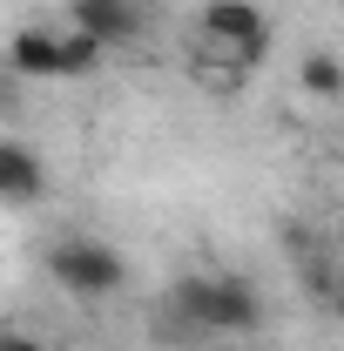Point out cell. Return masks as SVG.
Returning a JSON list of instances; mask_svg holds the SVG:
<instances>
[{
  "label": "cell",
  "mask_w": 344,
  "mask_h": 351,
  "mask_svg": "<svg viewBox=\"0 0 344 351\" xmlns=\"http://www.w3.org/2000/svg\"><path fill=\"white\" fill-rule=\"evenodd\" d=\"M175 317L189 324V331H257L263 324V298L243 284V277H182L175 284Z\"/></svg>",
  "instance_id": "1"
},
{
  "label": "cell",
  "mask_w": 344,
  "mask_h": 351,
  "mask_svg": "<svg viewBox=\"0 0 344 351\" xmlns=\"http://www.w3.org/2000/svg\"><path fill=\"white\" fill-rule=\"evenodd\" d=\"M47 277L61 291H75V298H115L129 284V263L101 237H61V243H47Z\"/></svg>",
  "instance_id": "2"
},
{
  "label": "cell",
  "mask_w": 344,
  "mask_h": 351,
  "mask_svg": "<svg viewBox=\"0 0 344 351\" xmlns=\"http://www.w3.org/2000/svg\"><path fill=\"white\" fill-rule=\"evenodd\" d=\"M68 14H75V27L95 34L101 47L142 41V7H135V0H68Z\"/></svg>",
  "instance_id": "3"
},
{
  "label": "cell",
  "mask_w": 344,
  "mask_h": 351,
  "mask_svg": "<svg viewBox=\"0 0 344 351\" xmlns=\"http://www.w3.org/2000/svg\"><path fill=\"white\" fill-rule=\"evenodd\" d=\"M47 196V162L27 149V142H0V203L27 210Z\"/></svg>",
  "instance_id": "4"
},
{
  "label": "cell",
  "mask_w": 344,
  "mask_h": 351,
  "mask_svg": "<svg viewBox=\"0 0 344 351\" xmlns=\"http://www.w3.org/2000/svg\"><path fill=\"white\" fill-rule=\"evenodd\" d=\"M7 61H14V75L61 82V34H47V27H21V34H14V47H7Z\"/></svg>",
  "instance_id": "5"
},
{
  "label": "cell",
  "mask_w": 344,
  "mask_h": 351,
  "mask_svg": "<svg viewBox=\"0 0 344 351\" xmlns=\"http://www.w3.org/2000/svg\"><path fill=\"white\" fill-rule=\"evenodd\" d=\"M297 82H304V95L331 101V95H344V61H338V54H304Z\"/></svg>",
  "instance_id": "6"
},
{
  "label": "cell",
  "mask_w": 344,
  "mask_h": 351,
  "mask_svg": "<svg viewBox=\"0 0 344 351\" xmlns=\"http://www.w3.org/2000/svg\"><path fill=\"white\" fill-rule=\"evenodd\" d=\"M95 68H101V41L82 34V27L61 34V82H68V75H95Z\"/></svg>",
  "instance_id": "7"
},
{
  "label": "cell",
  "mask_w": 344,
  "mask_h": 351,
  "mask_svg": "<svg viewBox=\"0 0 344 351\" xmlns=\"http://www.w3.org/2000/svg\"><path fill=\"white\" fill-rule=\"evenodd\" d=\"M0 351H47L41 338H21V331H0Z\"/></svg>",
  "instance_id": "8"
},
{
  "label": "cell",
  "mask_w": 344,
  "mask_h": 351,
  "mask_svg": "<svg viewBox=\"0 0 344 351\" xmlns=\"http://www.w3.org/2000/svg\"><path fill=\"white\" fill-rule=\"evenodd\" d=\"M338 243H344V223H338Z\"/></svg>",
  "instance_id": "9"
},
{
  "label": "cell",
  "mask_w": 344,
  "mask_h": 351,
  "mask_svg": "<svg viewBox=\"0 0 344 351\" xmlns=\"http://www.w3.org/2000/svg\"><path fill=\"white\" fill-rule=\"evenodd\" d=\"M338 311H344V291H338Z\"/></svg>",
  "instance_id": "10"
}]
</instances>
